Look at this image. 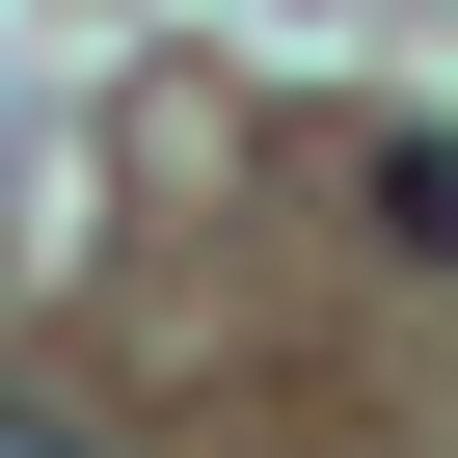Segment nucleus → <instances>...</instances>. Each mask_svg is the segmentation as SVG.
<instances>
[{
	"label": "nucleus",
	"instance_id": "obj_2",
	"mask_svg": "<svg viewBox=\"0 0 458 458\" xmlns=\"http://www.w3.org/2000/svg\"><path fill=\"white\" fill-rule=\"evenodd\" d=\"M0 458H108V431H81V404H28V377H0Z\"/></svg>",
	"mask_w": 458,
	"mask_h": 458
},
{
	"label": "nucleus",
	"instance_id": "obj_1",
	"mask_svg": "<svg viewBox=\"0 0 458 458\" xmlns=\"http://www.w3.org/2000/svg\"><path fill=\"white\" fill-rule=\"evenodd\" d=\"M377 243H404V270H458V135H377Z\"/></svg>",
	"mask_w": 458,
	"mask_h": 458
}]
</instances>
